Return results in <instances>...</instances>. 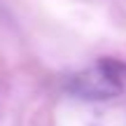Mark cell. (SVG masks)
Wrapping results in <instances>:
<instances>
[{
  "label": "cell",
  "instance_id": "1",
  "mask_svg": "<svg viewBox=\"0 0 126 126\" xmlns=\"http://www.w3.org/2000/svg\"><path fill=\"white\" fill-rule=\"evenodd\" d=\"M68 94L82 100H112L124 91L122 72L114 63L105 61L100 65L86 68V70L72 75L65 82Z\"/></svg>",
  "mask_w": 126,
  "mask_h": 126
}]
</instances>
